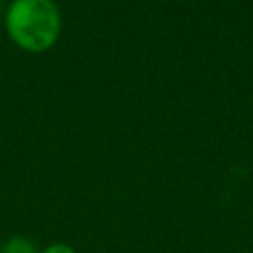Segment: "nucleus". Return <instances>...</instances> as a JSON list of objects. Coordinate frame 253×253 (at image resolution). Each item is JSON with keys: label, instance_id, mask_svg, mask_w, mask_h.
Here are the masks:
<instances>
[{"label": "nucleus", "instance_id": "obj_1", "mask_svg": "<svg viewBox=\"0 0 253 253\" xmlns=\"http://www.w3.org/2000/svg\"><path fill=\"white\" fill-rule=\"evenodd\" d=\"M12 40L30 51L53 45L59 34V12L51 0H14L6 14Z\"/></svg>", "mask_w": 253, "mask_h": 253}, {"label": "nucleus", "instance_id": "obj_2", "mask_svg": "<svg viewBox=\"0 0 253 253\" xmlns=\"http://www.w3.org/2000/svg\"><path fill=\"white\" fill-rule=\"evenodd\" d=\"M0 253H38V249H36L32 239H28L24 235H16L4 243Z\"/></svg>", "mask_w": 253, "mask_h": 253}, {"label": "nucleus", "instance_id": "obj_3", "mask_svg": "<svg viewBox=\"0 0 253 253\" xmlns=\"http://www.w3.org/2000/svg\"><path fill=\"white\" fill-rule=\"evenodd\" d=\"M42 253H77V251L71 245H67V243H51Z\"/></svg>", "mask_w": 253, "mask_h": 253}]
</instances>
